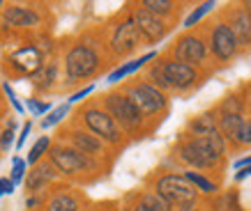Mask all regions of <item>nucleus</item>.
I'll use <instances>...</instances> for the list:
<instances>
[{"mask_svg": "<svg viewBox=\"0 0 251 211\" xmlns=\"http://www.w3.org/2000/svg\"><path fill=\"white\" fill-rule=\"evenodd\" d=\"M180 154H182V158L187 163H191V166L210 168V166H214L221 158V154H224V138H221L219 131L214 128L212 133L187 143Z\"/></svg>", "mask_w": 251, "mask_h": 211, "instance_id": "nucleus-1", "label": "nucleus"}, {"mask_svg": "<svg viewBox=\"0 0 251 211\" xmlns=\"http://www.w3.org/2000/svg\"><path fill=\"white\" fill-rule=\"evenodd\" d=\"M97 64H99V58L90 46H74L67 53V60H65L69 81H81V78L92 76L97 71Z\"/></svg>", "mask_w": 251, "mask_h": 211, "instance_id": "nucleus-2", "label": "nucleus"}, {"mask_svg": "<svg viewBox=\"0 0 251 211\" xmlns=\"http://www.w3.org/2000/svg\"><path fill=\"white\" fill-rule=\"evenodd\" d=\"M157 195L164 197L168 204L196 202V189L180 174H168L157 181Z\"/></svg>", "mask_w": 251, "mask_h": 211, "instance_id": "nucleus-3", "label": "nucleus"}, {"mask_svg": "<svg viewBox=\"0 0 251 211\" xmlns=\"http://www.w3.org/2000/svg\"><path fill=\"white\" fill-rule=\"evenodd\" d=\"M127 99H129V104L138 110V115H152L166 106L164 94L150 83L134 85V87L127 92Z\"/></svg>", "mask_w": 251, "mask_h": 211, "instance_id": "nucleus-4", "label": "nucleus"}, {"mask_svg": "<svg viewBox=\"0 0 251 211\" xmlns=\"http://www.w3.org/2000/svg\"><path fill=\"white\" fill-rule=\"evenodd\" d=\"M83 120L95 138H101L106 143H118L120 140V128H118V124H115L113 117L108 113L97 110V108H90V110H85Z\"/></svg>", "mask_w": 251, "mask_h": 211, "instance_id": "nucleus-5", "label": "nucleus"}, {"mask_svg": "<svg viewBox=\"0 0 251 211\" xmlns=\"http://www.w3.org/2000/svg\"><path fill=\"white\" fill-rule=\"evenodd\" d=\"M106 108H108V115L113 117V122H120L125 128H134L141 124L138 110L129 104V99L122 97V94H108Z\"/></svg>", "mask_w": 251, "mask_h": 211, "instance_id": "nucleus-6", "label": "nucleus"}, {"mask_svg": "<svg viewBox=\"0 0 251 211\" xmlns=\"http://www.w3.org/2000/svg\"><path fill=\"white\" fill-rule=\"evenodd\" d=\"M51 163L65 174L83 172L85 168L92 166L90 161L85 158V154H81V151H76V149H65V147L51 149Z\"/></svg>", "mask_w": 251, "mask_h": 211, "instance_id": "nucleus-7", "label": "nucleus"}, {"mask_svg": "<svg viewBox=\"0 0 251 211\" xmlns=\"http://www.w3.org/2000/svg\"><path fill=\"white\" fill-rule=\"evenodd\" d=\"M138 37H141V32H138L134 19H127L125 23H120V25L115 28V35H113L111 46H113L115 53L125 55V53H129V51H134V48H136Z\"/></svg>", "mask_w": 251, "mask_h": 211, "instance_id": "nucleus-8", "label": "nucleus"}, {"mask_svg": "<svg viewBox=\"0 0 251 211\" xmlns=\"http://www.w3.org/2000/svg\"><path fill=\"white\" fill-rule=\"evenodd\" d=\"M164 78H166L168 87L184 90V87H189L196 81V71H194V67L184 64V62H166L164 64Z\"/></svg>", "mask_w": 251, "mask_h": 211, "instance_id": "nucleus-9", "label": "nucleus"}, {"mask_svg": "<svg viewBox=\"0 0 251 211\" xmlns=\"http://www.w3.org/2000/svg\"><path fill=\"white\" fill-rule=\"evenodd\" d=\"M14 69H19L21 74H37L42 69V53L35 46H23L9 58Z\"/></svg>", "mask_w": 251, "mask_h": 211, "instance_id": "nucleus-10", "label": "nucleus"}, {"mask_svg": "<svg viewBox=\"0 0 251 211\" xmlns=\"http://www.w3.org/2000/svg\"><path fill=\"white\" fill-rule=\"evenodd\" d=\"M235 48H237V42L233 37V32H230L228 25H224L219 23L212 32V51L219 55L221 60H228L235 55Z\"/></svg>", "mask_w": 251, "mask_h": 211, "instance_id": "nucleus-11", "label": "nucleus"}, {"mask_svg": "<svg viewBox=\"0 0 251 211\" xmlns=\"http://www.w3.org/2000/svg\"><path fill=\"white\" fill-rule=\"evenodd\" d=\"M134 23H136L138 32H141V35H145V37L150 39V42H157V39H161L164 35H166L164 23H161L157 16L150 14V12H145V9L136 12V16H134Z\"/></svg>", "mask_w": 251, "mask_h": 211, "instance_id": "nucleus-12", "label": "nucleus"}, {"mask_svg": "<svg viewBox=\"0 0 251 211\" xmlns=\"http://www.w3.org/2000/svg\"><path fill=\"white\" fill-rule=\"evenodd\" d=\"M177 58L184 62V64H189L191 62L196 64V62H201L203 58H205V46H203V42L196 37H184L180 44H177Z\"/></svg>", "mask_w": 251, "mask_h": 211, "instance_id": "nucleus-13", "label": "nucleus"}, {"mask_svg": "<svg viewBox=\"0 0 251 211\" xmlns=\"http://www.w3.org/2000/svg\"><path fill=\"white\" fill-rule=\"evenodd\" d=\"M39 16L28 7H7L5 9V25L9 28H30V25H37Z\"/></svg>", "mask_w": 251, "mask_h": 211, "instance_id": "nucleus-14", "label": "nucleus"}, {"mask_svg": "<svg viewBox=\"0 0 251 211\" xmlns=\"http://www.w3.org/2000/svg\"><path fill=\"white\" fill-rule=\"evenodd\" d=\"M230 32L237 44H251V16L247 12H235L230 19Z\"/></svg>", "mask_w": 251, "mask_h": 211, "instance_id": "nucleus-15", "label": "nucleus"}, {"mask_svg": "<svg viewBox=\"0 0 251 211\" xmlns=\"http://www.w3.org/2000/svg\"><path fill=\"white\" fill-rule=\"evenodd\" d=\"M55 170L53 166H49V163H44V166H37L32 172H28V179H25V186H28V190H39L42 186H46L49 181L55 177Z\"/></svg>", "mask_w": 251, "mask_h": 211, "instance_id": "nucleus-16", "label": "nucleus"}, {"mask_svg": "<svg viewBox=\"0 0 251 211\" xmlns=\"http://www.w3.org/2000/svg\"><path fill=\"white\" fill-rule=\"evenodd\" d=\"M154 58H157V53L150 51V53H145V55H141L138 60L127 62V64H122V67H118L115 71H111V74H108V83H118V81H122L125 76H129V74H134V71H138V69L143 67L145 62L154 60Z\"/></svg>", "mask_w": 251, "mask_h": 211, "instance_id": "nucleus-17", "label": "nucleus"}, {"mask_svg": "<svg viewBox=\"0 0 251 211\" xmlns=\"http://www.w3.org/2000/svg\"><path fill=\"white\" fill-rule=\"evenodd\" d=\"M74 145H76V151L81 154H97L101 149V140L95 138L92 133H83V131H76L74 136H72Z\"/></svg>", "mask_w": 251, "mask_h": 211, "instance_id": "nucleus-18", "label": "nucleus"}, {"mask_svg": "<svg viewBox=\"0 0 251 211\" xmlns=\"http://www.w3.org/2000/svg\"><path fill=\"white\" fill-rule=\"evenodd\" d=\"M46 211H78V202L74 200L72 195H55L51 202H49V207H46Z\"/></svg>", "mask_w": 251, "mask_h": 211, "instance_id": "nucleus-19", "label": "nucleus"}, {"mask_svg": "<svg viewBox=\"0 0 251 211\" xmlns=\"http://www.w3.org/2000/svg\"><path fill=\"white\" fill-rule=\"evenodd\" d=\"M141 209L143 211H171V204L164 197L157 195V193H148L143 197V202H141Z\"/></svg>", "mask_w": 251, "mask_h": 211, "instance_id": "nucleus-20", "label": "nucleus"}, {"mask_svg": "<svg viewBox=\"0 0 251 211\" xmlns=\"http://www.w3.org/2000/svg\"><path fill=\"white\" fill-rule=\"evenodd\" d=\"M242 122H244V120H242V117H240L237 113H226V115H224V120H221V131H224L226 136L233 138Z\"/></svg>", "mask_w": 251, "mask_h": 211, "instance_id": "nucleus-21", "label": "nucleus"}, {"mask_svg": "<svg viewBox=\"0 0 251 211\" xmlns=\"http://www.w3.org/2000/svg\"><path fill=\"white\" fill-rule=\"evenodd\" d=\"M184 179L189 181L194 189L203 190V193H212V190H217V186H214L212 181H207L205 177H201L198 172H187V174H184Z\"/></svg>", "mask_w": 251, "mask_h": 211, "instance_id": "nucleus-22", "label": "nucleus"}, {"mask_svg": "<svg viewBox=\"0 0 251 211\" xmlns=\"http://www.w3.org/2000/svg\"><path fill=\"white\" fill-rule=\"evenodd\" d=\"M191 131L196 133L198 138H203V136H207V133H212L214 131V122H212V117L210 115H201L194 124H191Z\"/></svg>", "mask_w": 251, "mask_h": 211, "instance_id": "nucleus-23", "label": "nucleus"}, {"mask_svg": "<svg viewBox=\"0 0 251 211\" xmlns=\"http://www.w3.org/2000/svg\"><path fill=\"white\" fill-rule=\"evenodd\" d=\"M49 147H51V140H49V136H42V138L37 140V143L32 145L30 154H28V163H32V166H35L39 158H42V156L46 154V149H49Z\"/></svg>", "mask_w": 251, "mask_h": 211, "instance_id": "nucleus-24", "label": "nucleus"}, {"mask_svg": "<svg viewBox=\"0 0 251 211\" xmlns=\"http://www.w3.org/2000/svg\"><path fill=\"white\" fill-rule=\"evenodd\" d=\"M143 7H145V12L157 16V14H168L171 7H173V2H168V0H145Z\"/></svg>", "mask_w": 251, "mask_h": 211, "instance_id": "nucleus-25", "label": "nucleus"}, {"mask_svg": "<svg viewBox=\"0 0 251 211\" xmlns=\"http://www.w3.org/2000/svg\"><path fill=\"white\" fill-rule=\"evenodd\" d=\"M69 113V106L67 104H62V106H58V108H53L51 113H49V117H46L44 122H42V127L44 128H49V127H53V124H58V122L65 117V115Z\"/></svg>", "mask_w": 251, "mask_h": 211, "instance_id": "nucleus-26", "label": "nucleus"}, {"mask_svg": "<svg viewBox=\"0 0 251 211\" xmlns=\"http://www.w3.org/2000/svg\"><path fill=\"white\" fill-rule=\"evenodd\" d=\"M233 140H235V143H240V145H249L251 143V122L244 120L242 124H240V128L235 131Z\"/></svg>", "mask_w": 251, "mask_h": 211, "instance_id": "nucleus-27", "label": "nucleus"}, {"mask_svg": "<svg viewBox=\"0 0 251 211\" xmlns=\"http://www.w3.org/2000/svg\"><path fill=\"white\" fill-rule=\"evenodd\" d=\"M212 7H214V2H203V5H201L196 12H191V14L187 16V21H184V28H191V25H194L196 21H201V16L205 14V12H210Z\"/></svg>", "mask_w": 251, "mask_h": 211, "instance_id": "nucleus-28", "label": "nucleus"}, {"mask_svg": "<svg viewBox=\"0 0 251 211\" xmlns=\"http://www.w3.org/2000/svg\"><path fill=\"white\" fill-rule=\"evenodd\" d=\"M25 168H28V163L23 158H14V163H12V184H19L25 177Z\"/></svg>", "mask_w": 251, "mask_h": 211, "instance_id": "nucleus-29", "label": "nucleus"}, {"mask_svg": "<svg viewBox=\"0 0 251 211\" xmlns=\"http://www.w3.org/2000/svg\"><path fill=\"white\" fill-rule=\"evenodd\" d=\"M53 76H55V67H49V69H39V76H37V87H49L53 83Z\"/></svg>", "mask_w": 251, "mask_h": 211, "instance_id": "nucleus-30", "label": "nucleus"}, {"mask_svg": "<svg viewBox=\"0 0 251 211\" xmlns=\"http://www.w3.org/2000/svg\"><path fill=\"white\" fill-rule=\"evenodd\" d=\"M12 143H14V124H9V127L2 131V136H0V149L7 151L9 147H12Z\"/></svg>", "mask_w": 251, "mask_h": 211, "instance_id": "nucleus-31", "label": "nucleus"}, {"mask_svg": "<svg viewBox=\"0 0 251 211\" xmlns=\"http://www.w3.org/2000/svg\"><path fill=\"white\" fill-rule=\"evenodd\" d=\"M28 108H30L32 110V115H44V113H49V108H51V106L49 104H37V101H35V99H28Z\"/></svg>", "mask_w": 251, "mask_h": 211, "instance_id": "nucleus-32", "label": "nucleus"}, {"mask_svg": "<svg viewBox=\"0 0 251 211\" xmlns=\"http://www.w3.org/2000/svg\"><path fill=\"white\" fill-rule=\"evenodd\" d=\"M152 78H154V83L159 85V87H168L166 78H164V64H157V67L152 69Z\"/></svg>", "mask_w": 251, "mask_h": 211, "instance_id": "nucleus-33", "label": "nucleus"}, {"mask_svg": "<svg viewBox=\"0 0 251 211\" xmlns=\"http://www.w3.org/2000/svg\"><path fill=\"white\" fill-rule=\"evenodd\" d=\"M2 90H5V94H7V97H9V101H12V106H14V110H16V113H23V106L19 104V99H16L14 90H12V87H9L7 83L2 85Z\"/></svg>", "mask_w": 251, "mask_h": 211, "instance_id": "nucleus-34", "label": "nucleus"}, {"mask_svg": "<svg viewBox=\"0 0 251 211\" xmlns=\"http://www.w3.org/2000/svg\"><path fill=\"white\" fill-rule=\"evenodd\" d=\"M9 193H14V184H12V179H0V197L2 195H9Z\"/></svg>", "mask_w": 251, "mask_h": 211, "instance_id": "nucleus-35", "label": "nucleus"}, {"mask_svg": "<svg viewBox=\"0 0 251 211\" xmlns=\"http://www.w3.org/2000/svg\"><path fill=\"white\" fill-rule=\"evenodd\" d=\"M30 128H32V124H30V122H25V124H23V128H21V136H19V140H16V147H19V149H21V145L25 143V138H28V133H30Z\"/></svg>", "mask_w": 251, "mask_h": 211, "instance_id": "nucleus-36", "label": "nucleus"}, {"mask_svg": "<svg viewBox=\"0 0 251 211\" xmlns=\"http://www.w3.org/2000/svg\"><path fill=\"white\" fill-rule=\"evenodd\" d=\"M92 90H95V87H92V85H88V87H83V90H78L76 94H72V99H69V101H72V104H74V101H81V99L88 97Z\"/></svg>", "mask_w": 251, "mask_h": 211, "instance_id": "nucleus-37", "label": "nucleus"}, {"mask_svg": "<svg viewBox=\"0 0 251 211\" xmlns=\"http://www.w3.org/2000/svg\"><path fill=\"white\" fill-rule=\"evenodd\" d=\"M177 211H196V202H184L180 204V209Z\"/></svg>", "mask_w": 251, "mask_h": 211, "instance_id": "nucleus-38", "label": "nucleus"}, {"mask_svg": "<svg viewBox=\"0 0 251 211\" xmlns=\"http://www.w3.org/2000/svg\"><path fill=\"white\" fill-rule=\"evenodd\" d=\"M251 174V166L249 168H240V170H237V179H244V177H249Z\"/></svg>", "mask_w": 251, "mask_h": 211, "instance_id": "nucleus-39", "label": "nucleus"}, {"mask_svg": "<svg viewBox=\"0 0 251 211\" xmlns=\"http://www.w3.org/2000/svg\"><path fill=\"white\" fill-rule=\"evenodd\" d=\"M244 7H247V14L251 16V0H249V2H244Z\"/></svg>", "mask_w": 251, "mask_h": 211, "instance_id": "nucleus-40", "label": "nucleus"}, {"mask_svg": "<svg viewBox=\"0 0 251 211\" xmlns=\"http://www.w3.org/2000/svg\"><path fill=\"white\" fill-rule=\"evenodd\" d=\"M134 211H143V209H141V204H138V207H134Z\"/></svg>", "mask_w": 251, "mask_h": 211, "instance_id": "nucleus-41", "label": "nucleus"}, {"mask_svg": "<svg viewBox=\"0 0 251 211\" xmlns=\"http://www.w3.org/2000/svg\"><path fill=\"white\" fill-rule=\"evenodd\" d=\"M0 7H2V2H0Z\"/></svg>", "mask_w": 251, "mask_h": 211, "instance_id": "nucleus-42", "label": "nucleus"}]
</instances>
